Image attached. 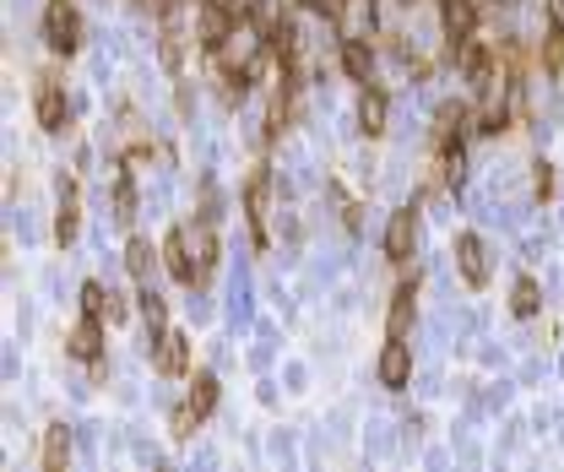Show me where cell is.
Wrapping results in <instances>:
<instances>
[{"mask_svg": "<svg viewBox=\"0 0 564 472\" xmlns=\"http://www.w3.org/2000/svg\"><path fill=\"white\" fill-rule=\"evenodd\" d=\"M228 76H245V82H256L261 71H267V60H272V44H267V27H256V22H234V33H228V44L212 55Z\"/></svg>", "mask_w": 564, "mask_h": 472, "instance_id": "obj_1", "label": "cell"}, {"mask_svg": "<svg viewBox=\"0 0 564 472\" xmlns=\"http://www.w3.org/2000/svg\"><path fill=\"white\" fill-rule=\"evenodd\" d=\"M44 38H49L55 55H77V44H82V16H77L71 0H49V5H44Z\"/></svg>", "mask_w": 564, "mask_h": 472, "instance_id": "obj_2", "label": "cell"}, {"mask_svg": "<svg viewBox=\"0 0 564 472\" xmlns=\"http://www.w3.org/2000/svg\"><path fill=\"white\" fill-rule=\"evenodd\" d=\"M234 22H239V16H234L223 0H201V11H196V38H201V49H207V55H218V49L228 44Z\"/></svg>", "mask_w": 564, "mask_h": 472, "instance_id": "obj_3", "label": "cell"}, {"mask_svg": "<svg viewBox=\"0 0 564 472\" xmlns=\"http://www.w3.org/2000/svg\"><path fill=\"white\" fill-rule=\"evenodd\" d=\"M163 267L174 272V283H201V261L190 250V228H174L163 239Z\"/></svg>", "mask_w": 564, "mask_h": 472, "instance_id": "obj_4", "label": "cell"}, {"mask_svg": "<svg viewBox=\"0 0 564 472\" xmlns=\"http://www.w3.org/2000/svg\"><path fill=\"white\" fill-rule=\"evenodd\" d=\"M152 369L157 375H185L190 369V337L185 331H157L152 337Z\"/></svg>", "mask_w": 564, "mask_h": 472, "instance_id": "obj_5", "label": "cell"}, {"mask_svg": "<svg viewBox=\"0 0 564 472\" xmlns=\"http://www.w3.org/2000/svg\"><path fill=\"white\" fill-rule=\"evenodd\" d=\"M33 115H38V126H44L49 137H60V131L71 126V104H66V93H60V87H55L49 76L38 82V98H33Z\"/></svg>", "mask_w": 564, "mask_h": 472, "instance_id": "obj_6", "label": "cell"}, {"mask_svg": "<svg viewBox=\"0 0 564 472\" xmlns=\"http://www.w3.org/2000/svg\"><path fill=\"white\" fill-rule=\"evenodd\" d=\"M456 272H461L467 288H483V283H489V245H483L478 234H461V239H456Z\"/></svg>", "mask_w": 564, "mask_h": 472, "instance_id": "obj_7", "label": "cell"}, {"mask_svg": "<svg viewBox=\"0 0 564 472\" xmlns=\"http://www.w3.org/2000/svg\"><path fill=\"white\" fill-rule=\"evenodd\" d=\"M408 380H413V347H408V337H386V353H380V386L402 391Z\"/></svg>", "mask_w": 564, "mask_h": 472, "instance_id": "obj_8", "label": "cell"}, {"mask_svg": "<svg viewBox=\"0 0 564 472\" xmlns=\"http://www.w3.org/2000/svg\"><path fill=\"white\" fill-rule=\"evenodd\" d=\"M439 22H445V38H450V55H456L472 38V27H478V0H445Z\"/></svg>", "mask_w": 564, "mask_h": 472, "instance_id": "obj_9", "label": "cell"}, {"mask_svg": "<svg viewBox=\"0 0 564 472\" xmlns=\"http://www.w3.org/2000/svg\"><path fill=\"white\" fill-rule=\"evenodd\" d=\"M267 196H272V174L256 168L250 185H245V217H250V228H256V245H267Z\"/></svg>", "mask_w": 564, "mask_h": 472, "instance_id": "obj_10", "label": "cell"}, {"mask_svg": "<svg viewBox=\"0 0 564 472\" xmlns=\"http://www.w3.org/2000/svg\"><path fill=\"white\" fill-rule=\"evenodd\" d=\"M413 239H419V212H413V206L391 212V223H386V256H391V261H408V256H413Z\"/></svg>", "mask_w": 564, "mask_h": 472, "instance_id": "obj_11", "label": "cell"}, {"mask_svg": "<svg viewBox=\"0 0 564 472\" xmlns=\"http://www.w3.org/2000/svg\"><path fill=\"white\" fill-rule=\"evenodd\" d=\"M66 353L82 358V364H98V358H104V320H87V315H82L77 331L66 337Z\"/></svg>", "mask_w": 564, "mask_h": 472, "instance_id": "obj_12", "label": "cell"}, {"mask_svg": "<svg viewBox=\"0 0 564 472\" xmlns=\"http://www.w3.org/2000/svg\"><path fill=\"white\" fill-rule=\"evenodd\" d=\"M82 315H87V320H120L126 305H120V294H109L104 283H82Z\"/></svg>", "mask_w": 564, "mask_h": 472, "instance_id": "obj_13", "label": "cell"}, {"mask_svg": "<svg viewBox=\"0 0 564 472\" xmlns=\"http://www.w3.org/2000/svg\"><path fill=\"white\" fill-rule=\"evenodd\" d=\"M386 115H391L386 93H380V87H364V93H359V131H364V137H380V131H386Z\"/></svg>", "mask_w": 564, "mask_h": 472, "instance_id": "obj_14", "label": "cell"}, {"mask_svg": "<svg viewBox=\"0 0 564 472\" xmlns=\"http://www.w3.org/2000/svg\"><path fill=\"white\" fill-rule=\"evenodd\" d=\"M342 71H348L353 82H369V71H375V49H369V38H342Z\"/></svg>", "mask_w": 564, "mask_h": 472, "instance_id": "obj_15", "label": "cell"}, {"mask_svg": "<svg viewBox=\"0 0 564 472\" xmlns=\"http://www.w3.org/2000/svg\"><path fill=\"white\" fill-rule=\"evenodd\" d=\"M82 228V206H77V185H60V212H55V239L71 245Z\"/></svg>", "mask_w": 564, "mask_h": 472, "instance_id": "obj_16", "label": "cell"}, {"mask_svg": "<svg viewBox=\"0 0 564 472\" xmlns=\"http://www.w3.org/2000/svg\"><path fill=\"white\" fill-rule=\"evenodd\" d=\"M71 462V435H66V424H49L44 429V472H66Z\"/></svg>", "mask_w": 564, "mask_h": 472, "instance_id": "obj_17", "label": "cell"}, {"mask_svg": "<svg viewBox=\"0 0 564 472\" xmlns=\"http://www.w3.org/2000/svg\"><path fill=\"white\" fill-rule=\"evenodd\" d=\"M413 326V283L391 294V310H386V337H408Z\"/></svg>", "mask_w": 564, "mask_h": 472, "instance_id": "obj_18", "label": "cell"}, {"mask_svg": "<svg viewBox=\"0 0 564 472\" xmlns=\"http://www.w3.org/2000/svg\"><path fill=\"white\" fill-rule=\"evenodd\" d=\"M190 228V223H185ZM190 250H196V261H201V278L218 267V234H212V223H196L190 228Z\"/></svg>", "mask_w": 564, "mask_h": 472, "instance_id": "obj_19", "label": "cell"}, {"mask_svg": "<svg viewBox=\"0 0 564 472\" xmlns=\"http://www.w3.org/2000/svg\"><path fill=\"white\" fill-rule=\"evenodd\" d=\"M185 408H190L196 418H207V413L218 408V375H196V386H190V397H185Z\"/></svg>", "mask_w": 564, "mask_h": 472, "instance_id": "obj_20", "label": "cell"}, {"mask_svg": "<svg viewBox=\"0 0 564 472\" xmlns=\"http://www.w3.org/2000/svg\"><path fill=\"white\" fill-rule=\"evenodd\" d=\"M152 261H157V256H152L146 239H131V245H126V267H131V278H137L141 288L152 283Z\"/></svg>", "mask_w": 564, "mask_h": 472, "instance_id": "obj_21", "label": "cell"}, {"mask_svg": "<svg viewBox=\"0 0 564 472\" xmlns=\"http://www.w3.org/2000/svg\"><path fill=\"white\" fill-rule=\"evenodd\" d=\"M115 217H120V223H131V217H137V185H131V174H120V179H115Z\"/></svg>", "mask_w": 564, "mask_h": 472, "instance_id": "obj_22", "label": "cell"}, {"mask_svg": "<svg viewBox=\"0 0 564 472\" xmlns=\"http://www.w3.org/2000/svg\"><path fill=\"white\" fill-rule=\"evenodd\" d=\"M538 305H543V299H538V283H532V278H521V283H516V294H510V310L527 320V315H538Z\"/></svg>", "mask_w": 564, "mask_h": 472, "instance_id": "obj_23", "label": "cell"}, {"mask_svg": "<svg viewBox=\"0 0 564 472\" xmlns=\"http://www.w3.org/2000/svg\"><path fill=\"white\" fill-rule=\"evenodd\" d=\"M141 320H146V326H152V331H163V320H168V310H163V299H157V294H152V283H146V288H141Z\"/></svg>", "mask_w": 564, "mask_h": 472, "instance_id": "obj_24", "label": "cell"}, {"mask_svg": "<svg viewBox=\"0 0 564 472\" xmlns=\"http://www.w3.org/2000/svg\"><path fill=\"white\" fill-rule=\"evenodd\" d=\"M543 66H549V71H564V33L560 27H554L549 44H543Z\"/></svg>", "mask_w": 564, "mask_h": 472, "instance_id": "obj_25", "label": "cell"}, {"mask_svg": "<svg viewBox=\"0 0 564 472\" xmlns=\"http://www.w3.org/2000/svg\"><path fill=\"white\" fill-rule=\"evenodd\" d=\"M228 11H234L239 22H261V16H267V0H228Z\"/></svg>", "mask_w": 564, "mask_h": 472, "instance_id": "obj_26", "label": "cell"}, {"mask_svg": "<svg viewBox=\"0 0 564 472\" xmlns=\"http://www.w3.org/2000/svg\"><path fill=\"white\" fill-rule=\"evenodd\" d=\"M163 66L179 71V33H163Z\"/></svg>", "mask_w": 564, "mask_h": 472, "instance_id": "obj_27", "label": "cell"}, {"mask_svg": "<svg viewBox=\"0 0 564 472\" xmlns=\"http://www.w3.org/2000/svg\"><path fill=\"white\" fill-rule=\"evenodd\" d=\"M532 190H538V201H549V196H554V174H549V163H538V179H532Z\"/></svg>", "mask_w": 564, "mask_h": 472, "instance_id": "obj_28", "label": "cell"}, {"mask_svg": "<svg viewBox=\"0 0 564 472\" xmlns=\"http://www.w3.org/2000/svg\"><path fill=\"white\" fill-rule=\"evenodd\" d=\"M549 27H560L564 33V0H549Z\"/></svg>", "mask_w": 564, "mask_h": 472, "instance_id": "obj_29", "label": "cell"}, {"mask_svg": "<svg viewBox=\"0 0 564 472\" xmlns=\"http://www.w3.org/2000/svg\"><path fill=\"white\" fill-rule=\"evenodd\" d=\"M298 5H315V0H298Z\"/></svg>", "mask_w": 564, "mask_h": 472, "instance_id": "obj_30", "label": "cell"}]
</instances>
